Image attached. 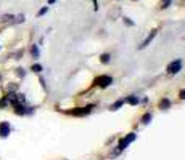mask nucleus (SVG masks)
Masks as SVG:
<instances>
[{
	"instance_id": "423d86ee",
	"label": "nucleus",
	"mask_w": 185,
	"mask_h": 160,
	"mask_svg": "<svg viewBox=\"0 0 185 160\" xmlns=\"http://www.w3.org/2000/svg\"><path fill=\"white\" fill-rule=\"evenodd\" d=\"M155 35H156V31H151V34H150V35H148L147 39H145V42L142 43V48H145V47H147V45L150 43V42H151L153 39H155Z\"/></svg>"
},
{
	"instance_id": "ddd939ff",
	"label": "nucleus",
	"mask_w": 185,
	"mask_h": 160,
	"mask_svg": "<svg viewBox=\"0 0 185 160\" xmlns=\"http://www.w3.org/2000/svg\"><path fill=\"white\" fill-rule=\"evenodd\" d=\"M110 58H111V56H110V55H106V53H105V55H102V63L108 64V63H110Z\"/></svg>"
},
{
	"instance_id": "7ed1b4c3",
	"label": "nucleus",
	"mask_w": 185,
	"mask_h": 160,
	"mask_svg": "<svg viewBox=\"0 0 185 160\" xmlns=\"http://www.w3.org/2000/svg\"><path fill=\"white\" fill-rule=\"evenodd\" d=\"M180 69H182V61H180V59L172 61V63L168 66V72H169V74H177Z\"/></svg>"
},
{
	"instance_id": "f257e3e1",
	"label": "nucleus",
	"mask_w": 185,
	"mask_h": 160,
	"mask_svg": "<svg viewBox=\"0 0 185 160\" xmlns=\"http://www.w3.org/2000/svg\"><path fill=\"white\" fill-rule=\"evenodd\" d=\"M135 138H137V135H135V133H129V135L126 136V138H124V139H121L119 146H118V147H119V151H124V149L127 147L129 144H131L132 141L135 139Z\"/></svg>"
},
{
	"instance_id": "aec40b11",
	"label": "nucleus",
	"mask_w": 185,
	"mask_h": 160,
	"mask_svg": "<svg viewBox=\"0 0 185 160\" xmlns=\"http://www.w3.org/2000/svg\"><path fill=\"white\" fill-rule=\"evenodd\" d=\"M180 98H182V99H185V90H182V91H180Z\"/></svg>"
},
{
	"instance_id": "39448f33",
	"label": "nucleus",
	"mask_w": 185,
	"mask_h": 160,
	"mask_svg": "<svg viewBox=\"0 0 185 160\" xmlns=\"http://www.w3.org/2000/svg\"><path fill=\"white\" fill-rule=\"evenodd\" d=\"M92 109V106H87V107H81L79 111H73V115H84V114H89Z\"/></svg>"
},
{
	"instance_id": "1a4fd4ad",
	"label": "nucleus",
	"mask_w": 185,
	"mask_h": 160,
	"mask_svg": "<svg viewBox=\"0 0 185 160\" xmlns=\"http://www.w3.org/2000/svg\"><path fill=\"white\" fill-rule=\"evenodd\" d=\"M31 51H32L34 58H39V48H37V45H32V50H31Z\"/></svg>"
},
{
	"instance_id": "412c9836",
	"label": "nucleus",
	"mask_w": 185,
	"mask_h": 160,
	"mask_svg": "<svg viewBox=\"0 0 185 160\" xmlns=\"http://www.w3.org/2000/svg\"><path fill=\"white\" fill-rule=\"evenodd\" d=\"M55 2H57V0H48V3L52 5V3H55Z\"/></svg>"
},
{
	"instance_id": "4468645a",
	"label": "nucleus",
	"mask_w": 185,
	"mask_h": 160,
	"mask_svg": "<svg viewBox=\"0 0 185 160\" xmlns=\"http://www.w3.org/2000/svg\"><path fill=\"white\" fill-rule=\"evenodd\" d=\"M31 71H34V72H42V66H40V64H34L32 67H31Z\"/></svg>"
},
{
	"instance_id": "f8f14e48",
	"label": "nucleus",
	"mask_w": 185,
	"mask_h": 160,
	"mask_svg": "<svg viewBox=\"0 0 185 160\" xmlns=\"http://www.w3.org/2000/svg\"><path fill=\"white\" fill-rule=\"evenodd\" d=\"M150 120H151V114H145V115L142 117V122H143V123H148Z\"/></svg>"
},
{
	"instance_id": "a211bd4d",
	"label": "nucleus",
	"mask_w": 185,
	"mask_h": 160,
	"mask_svg": "<svg viewBox=\"0 0 185 160\" xmlns=\"http://www.w3.org/2000/svg\"><path fill=\"white\" fill-rule=\"evenodd\" d=\"M124 23L127 24V26H132V24H134V23H132L131 19H129V18H124Z\"/></svg>"
},
{
	"instance_id": "0eeeda50",
	"label": "nucleus",
	"mask_w": 185,
	"mask_h": 160,
	"mask_svg": "<svg viewBox=\"0 0 185 160\" xmlns=\"http://www.w3.org/2000/svg\"><path fill=\"white\" fill-rule=\"evenodd\" d=\"M127 103L132 104V106H135V104H139V98H135V96H129V98H127Z\"/></svg>"
},
{
	"instance_id": "2eb2a0df",
	"label": "nucleus",
	"mask_w": 185,
	"mask_h": 160,
	"mask_svg": "<svg viewBox=\"0 0 185 160\" xmlns=\"http://www.w3.org/2000/svg\"><path fill=\"white\" fill-rule=\"evenodd\" d=\"M7 104H8V98H2L0 99V107H5Z\"/></svg>"
},
{
	"instance_id": "6ab92c4d",
	"label": "nucleus",
	"mask_w": 185,
	"mask_h": 160,
	"mask_svg": "<svg viewBox=\"0 0 185 160\" xmlns=\"http://www.w3.org/2000/svg\"><path fill=\"white\" fill-rule=\"evenodd\" d=\"M18 74H20L21 77H24V71H23V69H18Z\"/></svg>"
},
{
	"instance_id": "9b49d317",
	"label": "nucleus",
	"mask_w": 185,
	"mask_h": 160,
	"mask_svg": "<svg viewBox=\"0 0 185 160\" xmlns=\"http://www.w3.org/2000/svg\"><path fill=\"white\" fill-rule=\"evenodd\" d=\"M47 11H48V7H44V8H40V10L37 11V16H44Z\"/></svg>"
},
{
	"instance_id": "f03ea898",
	"label": "nucleus",
	"mask_w": 185,
	"mask_h": 160,
	"mask_svg": "<svg viewBox=\"0 0 185 160\" xmlns=\"http://www.w3.org/2000/svg\"><path fill=\"white\" fill-rule=\"evenodd\" d=\"M95 83L98 85V87H102V88H106L108 85L113 83V79H111L110 75H100L98 79L95 80Z\"/></svg>"
},
{
	"instance_id": "20e7f679",
	"label": "nucleus",
	"mask_w": 185,
	"mask_h": 160,
	"mask_svg": "<svg viewBox=\"0 0 185 160\" xmlns=\"http://www.w3.org/2000/svg\"><path fill=\"white\" fill-rule=\"evenodd\" d=\"M11 131V127H10L8 122H2L0 123V138H7Z\"/></svg>"
},
{
	"instance_id": "f3484780",
	"label": "nucleus",
	"mask_w": 185,
	"mask_h": 160,
	"mask_svg": "<svg viewBox=\"0 0 185 160\" xmlns=\"http://www.w3.org/2000/svg\"><path fill=\"white\" fill-rule=\"evenodd\" d=\"M161 107H169V99L161 101Z\"/></svg>"
},
{
	"instance_id": "6e6552de",
	"label": "nucleus",
	"mask_w": 185,
	"mask_h": 160,
	"mask_svg": "<svg viewBox=\"0 0 185 160\" xmlns=\"http://www.w3.org/2000/svg\"><path fill=\"white\" fill-rule=\"evenodd\" d=\"M13 18H15L13 15H3L2 18H0V21H2V23H7V21H11Z\"/></svg>"
},
{
	"instance_id": "9d476101",
	"label": "nucleus",
	"mask_w": 185,
	"mask_h": 160,
	"mask_svg": "<svg viewBox=\"0 0 185 160\" xmlns=\"http://www.w3.org/2000/svg\"><path fill=\"white\" fill-rule=\"evenodd\" d=\"M13 19H15V23H23V21H24V15H18V16H15V18H13Z\"/></svg>"
},
{
	"instance_id": "dca6fc26",
	"label": "nucleus",
	"mask_w": 185,
	"mask_h": 160,
	"mask_svg": "<svg viewBox=\"0 0 185 160\" xmlns=\"http://www.w3.org/2000/svg\"><path fill=\"white\" fill-rule=\"evenodd\" d=\"M122 103H124V99L118 101V103H116L114 106H113V111H116V109H118V107H121V106H122Z\"/></svg>"
}]
</instances>
